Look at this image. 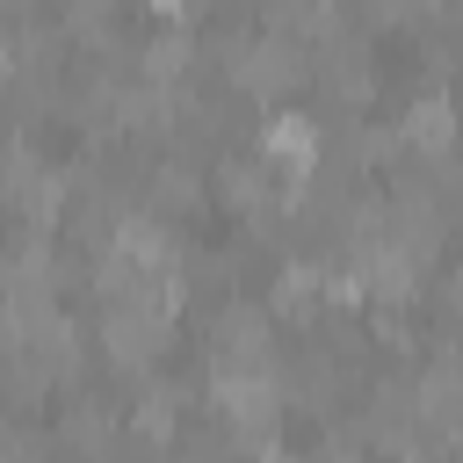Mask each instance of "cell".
<instances>
[{
  "instance_id": "6da1fadb",
  "label": "cell",
  "mask_w": 463,
  "mask_h": 463,
  "mask_svg": "<svg viewBox=\"0 0 463 463\" xmlns=\"http://www.w3.org/2000/svg\"><path fill=\"white\" fill-rule=\"evenodd\" d=\"M260 159H268V174H282L289 188L311 181V174H318V123L297 116V109H275V116L260 123Z\"/></svg>"
},
{
  "instance_id": "7a4b0ae2",
  "label": "cell",
  "mask_w": 463,
  "mask_h": 463,
  "mask_svg": "<svg viewBox=\"0 0 463 463\" xmlns=\"http://www.w3.org/2000/svg\"><path fill=\"white\" fill-rule=\"evenodd\" d=\"M398 130H405V145H420V152H449V145H456V109H449L441 94H427V101H412V109L398 116Z\"/></svg>"
},
{
  "instance_id": "3957f363",
  "label": "cell",
  "mask_w": 463,
  "mask_h": 463,
  "mask_svg": "<svg viewBox=\"0 0 463 463\" xmlns=\"http://www.w3.org/2000/svg\"><path fill=\"white\" fill-rule=\"evenodd\" d=\"M145 7H152V14H188L195 0H145Z\"/></svg>"
}]
</instances>
